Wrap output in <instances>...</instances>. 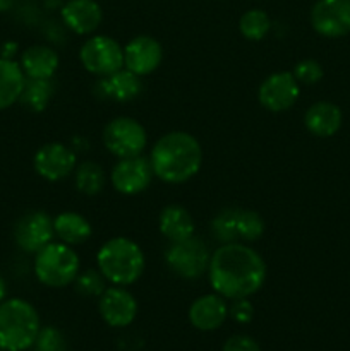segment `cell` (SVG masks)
<instances>
[{"label":"cell","mask_w":350,"mask_h":351,"mask_svg":"<svg viewBox=\"0 0 350 351\" xmlns=\"http://www.w3.org/2000/svg\"><path fill=\"white\" fill-rule=\"evenodd\" d=\"M163 60V48L158 40L148 34L132 38L124 47V67L141 75H148L156 71Z\"/></svg>","instance_id":"5bb4252c"},{"label":"cell","mask_w":350,"mask_h":351,"mask_svg":"<svg viewBox=\"0 0 350 351\" xmlns=\"http://www.w3.org/2000/svg\"><path fill=\"white\" fill-rule=\"evenodd\" d=\"M96 266L106 281L115 287H129L143 276L146 259L143 249L134 240L115 237L98 249Z\"/></svg>","instance_id":"3957f363"},{"label":"cell","mask_w":350,"mask_h":351,"mask_svg":"<svg viewBox=\"0 0 350 351\" xmlns=\"http://www.w3.org/2000/svg\"><path fill=\"white\" fill-rule=\"evenodd\" d=\"M60 58L57 51L45 45H34L24 50L21 69L27 79H51L57 72Z\"/></svg>","instance_id":"d6986e66"},{"label":"cell","mask_w":350,"mask_h":351,"mask_svg":"<svg viewBox=\"0 0 350 351\" xmlns=\"http://www.w3.org/2000/svg\"><path fill=\"white\" fill-rule=\"evenodd\" d=\"M55 235L67 245H81L93 235V226L79 213L65 211L54 218Z\"/></svg>","instance_id":"603a6c76"},{"label":"cell","mask_w":350,"mask_h":351,"mask_svg":"<svg viewBox=\"0 0 350 351\" xmlns=\"http://www.w3.org/2000/svg\"><path fill=\"white\" fill-rule=\"evenodd\" d=\"M34 351H65V338L57 328H41L34 341Z\"/></svg>","instance_id":"f546056e"},{"label":"cell","mask_w":350,"mask_h":351,"mask_svg":"<svg viewBox=\"0 0 350 351\" xmlns=\"http://www.w3.org/2000/svg\"><path fill=\"white\" fill-rule=\"evenodd\" d=\"M232 307L229 308L230 317L239 324H249L254 317V307L247 298H239V300H232Z\"/></svg>","instance_id":"1f68e13d"},{"label":"cell","mask_w":350,"mask_h":351,"mask_svg":"<svg viewBox=\"0 0 350 351\" xmlns=\"http://www.w3.org/2000/svg\"><path fill=\"white\" fill-rule=\"evenodd\" d=\"M209 257L208 247L198 237H189L182 242L170 243L165 252V263L172 273L184 280H198L208 271Z\"/></svg>","instance_id":"8992f818"},{"label":"cell","mask_w":350,"mask_h":351,"mask_svg":"<svg viewBox=\"0 0 350 351\" xmlns=\"http://www.w3.org/2000/svg\"><path fill=\"white\" fill-rule=\"evenodd\" d=\"M26 75L17 62L0 57V110L17 103L23 95Z\"/></svg>","instance_id":"7402d4cb"},{"label":"cell","mask_w":350,"mask_h":351,"mask_svg":"<svg viewBox=\"0 0 350 351\" xmlns=\"http://www.w3.org/2000/svg\"><path fill=\"white\" fill-rule=\"evenodd\" d=\"M75 189L86 195H96L105 189V170L95 161H82L74 170Z\"/></svg>","instance_id":"cb8c5ba5"},{"label":"cell","mask_w":350,"mask_h":351,"mask_svg":"<svg viewBox=\"0 0 350 351\" xmlns=\"http://www.w3.org/2000/svg\"><path fill=\"white\" fill-rule=\"evenodd\" d=\"M75 291L86 298H100L106 290V280L98 269H86L74 280Z\"/></svg>","instance_id":"f1b7e54d"},{"label":"cell","mask_w":350,"mask_h":351,"mask_svg":"<svg viewBox=\"0 0 350 351\" xmlns=\"http://www.w3.org/2000/svg\"><path fill=\"white\" fill-rule=\"evenodd\" d=\"M40 329V315L30 302L9 298L0 304V350H30Z\"/></svg>","instance_id":"277c9868"},{"label":"cell","mask_w":350,"mask_h":351,"mask_svg":"<svg viewBox=\"0 0 350 351\" xmlns=\"http://www.w3.org/2000/svg\"><path fill=\"white\" fill-rule=\"evenodd\" d=\"M146 143L148 136L144 127L130 117H117L110 120L103 130V144L119 160L139 156Z\"/></svg>","instance_id":"52a82bcc"},{"label":"cell","mask_w":350,"mask_h":351,"mask_svg":"<svg viewBox=\"0 0 350 351\" xmlns=\"http://www.w3.org/2000/svg\"><path fill=\"white\" fill-rule=\"evenodd\" d=\"M264 221L259 213L253 209L237 208V235L239 242H256L263 237Z\"/></svg>","instance_id":"4316f807"},{"label":"cell","mask_w":350,"mask_h":351,"mask_svg":"<svg viewBox=\"0 0 350 351\" xmlns=\"http://www.w3.org/2000/svg\"><path fill=\"white\" fill-rule=\"evenodd\" d=\"M208 278L213 291L226 300L249 298L266 281V263L246 243H222L209 257Z\"/></svg>","instance_id":"6da1fadb"},{"label":"cell","mask_w":350,"mask_h":351,"mask_svg":"<svg viewBox=\"0 0 350 351\" xmlns=\"http://www.w3.org/2000/svg\"><path fill=\"white\" fill-rule=\"evenodd\" d=\"M301 96V84L292 72H275L261 82L257 99L268 112H287L297 103Z\"/></svg>","instance_id":"9c48e42d"},{"label":"cell","mask_w":350,"mask_h":351,"mask_svg":"<svg viewBox=\"0 0 350 351\" xmlns=\"http://www.w3.org/2000/svg\"><path fill=\"white\" fill-rule=\"evenodd\" d=\"M158 228L161 235L170 243L182 242L194 235V219L191 213L178 204H170L161 209L160 219H158Z\"/></svg>","instance_id":"ffe728a7"},{"label":"cell","mask_w":350,"mask_h":351,"mask_svg":"<svg viewBox=\"0 0 350 351\" xmlns=\"http://www.w3.org/2000/svg\"><path fill=\"white\" fill-rule=\"evenodd\" d=\"M223 351H261V346L254 338L247 335H233L223 345Z\"/></svg>","instance_id":"d6a6232c"},{"label":"cell","mask_w":350,"mask_h":351,"mask_svg":"<svg viewBox=\"0 0 350 351\" xmlns=\"http://www.w3.org/2000/svg\"><path fill=\"white\" fill-rule=\"evenodd\" d=\"M229 317L226 298L218 293L202 295L189 307V322L199 331H215Z\"/></svg>","instance_id":"e0dca14e"},{"label":"cell","mask_w":350,"mask_h":351,"mask_svg":"<svg viewBox=\"0 0 350 351\" xmlns=\"http://www.w3.org/2000/svg\"><path fill=\"white\" fill-rule=\"evenodd\" d=\"M343 113L335 103L318 101L309 106L304 113V125L312 136L331 137L340 130Z\"/></svg>","instance_id":"ac0fdd59"},{"label":"cell","mask_w":350,"mask_h":351,"mask_svg":"<svg viewBox=\"0 0 350 351\" xmlns=\"http://www.w3.org/2000/svg\"><path fill=\"white\" fill-rule=\"evenodd\" d=\"M98 311L103 321L112 328H127L137 315V302L124 287H110L100 297Z\"/></svg>","instance_id":"9a60e30c"},{"label":"cell","mask_w":350,"mask_h":351,"mask_svg":"<svg viewBox=\"0 0 350 351\" xmlns=\"http://www.w3.org/2000/svg\"><path fill=\"white\" fill-rule=\"evenodd\" d=\"M294 77L297 79L299 84H316L323 79L325 71H323V65L319 64L314 58H305L295 64L294 67Z\"/></svg>","instance_id":"4dcf8cb0"},{"label":"cell","mask_w":350,"mask_h":351,"mask_svg":"<svg viewBox=\"0 0 350 351\" xmlns=\"http://www.w3.org/2000/svg\"><path fill=\"white\" fill-rule=\"evenodd\" d=\"M154 177L167 184H184L191 180L202 165V147L189 132L175 130L156 141L150 153Z\"/></svg>","instance_id":"7a4b0ae2"},{"label":"cell","mask_w":350,"mask_h":351,"mask_svg":"<svg viewBox=\"0 0 350 351\" xmlns=\"http://www.w3.org/2000/svg\"><path fill=\"white\" fill-rule=\"evenodd\" d=\"M79 271L81 261L78 252L64 242H50L34 257V274L38 281L48 288H64L72 285Z\"/></svg>","instance_id":"5b68a950"},{"label":"cell","mask_w":350,"mask_h":351,"mask_svg":"<svg viewBox=\"0 0 350 351\" xmlns=\"http://www.w3.org/2000/svg\"><path fill=\"white\" fill-rule=\"evenodd\" d=\"M311 26L325 38H343L350 33V0H318L311 9Z\"/></svg>","instance_id":"30bf717a"},{"label":"cell","mask_w":350,"mask_h":351,"mask_svg":"<svg viewBox=\"0 0 350 351\" xmlns=\"http://www.w3.org/2000/svg\"><path fill=\"white\" fill-rule=\"evenodd\" d=\"M79 60L89 74L106 77L124 69V47L113 38L98 34L82 43Z\"/></svg>","instance_id":"ba28073f"},{"label":"cell","mask_w":350,"mask_h":351,"mask_svg":"<svg viewBox=\"0 0 350 351\" xmlns=\"http://www.w3.org/2000/svg\"><path fill=\"white\" fill-rule=\"evenodd\" d=\"M213 237L220 243H235L239 242L237 235V208H229L220 211L211 221Z\"/></svg>","instance_id":"83f0119b"},{"label":"cell","mask_w":350,"mask_h":351,"mask_svg":"<svg viewBox=\"0 0 350 351\" xmlns=\"http://www.w3.org/2000/svg\"><path fill=\"white\" fill-rule=\"evenodd\" d=\"M54 95V84L50 79H27L19 101L31 112H43Z\"/></svg>","instance_id":"d4e9b609"},{"label":"cell","mask_w":350,"mask_h":351,"mask_svg":"<svg viewBox=\"0 0 350 351\" xmlns=\"http://www.w3.org/2000/svg\"><path fill=\"white\" fill-rule=\"evenodd\" d=\"M14 5V0H0V12H7Z\"/></svg>","instance_id":"836d02e7"},{"label":"cell","mask_w":350,"mask_h":351,"mask_svg":"<svg viewBox=\"0 0 350 351\" xmlns=\"http://www.w3.org/2000/svg\"><path fill=\"white\" fill-rule=\"evenodd\" d=\"M98 88L106 98L126 103L139 95L143 84H141L139 75L127 71V69H120V71L113 72L106 77H102V81L98 82Z\"/></svg>","instance_id":"44dd1931"},{"label":"cell","mask_w":350,"mask_h":351,"mask_svg":"<svg viewBox=\"0 0 350 351\" xmlns=\"http://www.w3.org/2000/svg\"><path fill=\"white\" fill-rule=\"evenodd\" d=\"M34 171L48 182H58L74 173L78 156L62 143H48L36 151L33 158Z\"/></svg>","instance_id":"7c38bea8"},{"label":"cell","mask_w":350,"mask_h":351,"mask_svg":"<svg viewBox=\"0 0 350 351\" xmlns=\"http://www.w3.org/2000/svg\"><path fill=\"white\" fill-rule=\"evenodd\" d=\"M54 219L43 211H33L24 215L14 228V239L17 247L27 254L40 252L43 247L54 242Z\"/></svg>","instance_id":"4fadbf2b"},{"label":"cell","mask_w":350,"mask_h":351,"mask_svg":"<svg viewBox=\"0 0 350 351\" xmlns=\"http://www.w3.org/2000/svg\"><path fill=\"white\" fill-rule=\"evenodd\" d=\"M65 26L75 34H91L103 21V10L96 0H67L60 10Z\"/></svg>","instance_id":"2e32d148"},{"label":"cell","mask_w":350,"mask_h":351,"mask_svg":"<svg viewBox=\"0 0 350 351\" xmlns=\"http://www.w3.org/2000/svg\"><path fill=\"white\" fill-rule=\"evenodd\" d=\"M271 29V17L261 9H250L240 16L239 31L246 40L261 41Z\"/></svg>","instance_id":"484cf974"},{"label":"cell","mask_w":350,"mask_h":351,"mask_svg":"<svg viewBox=\"0 0 350 351\" xmlns=\"http://www.w3.org/2000/svg\"><path fill=\"white\" fill-rule=\"evenodd\" d=\"M5 295H7V287H5V281H3V278L0 276V304H2V302L5 300Z\"/></svg>","instance_id":"e575fe53"},{"label":"cell","mask_w":350,"mask_h":351,"mask_svg":"<svg viewBox=\"0 0 350 351\" xmlns=\"http://www.w3.org/2000/svg\"><path fill=\"white\" fill-rule=\"evenodd\" d=\"M154 173L151 168L150 158L132 156L122 158L115 163L112 173H110V182L113 189L124 195H136L146 191L153 180Z\"/></svg>","instance_id":"8fae6325"}]
</instances>
